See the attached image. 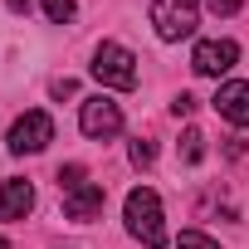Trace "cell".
Wrapping results in <instances>:
<instances>
[{
    "mask_svg": "<svg viewBox=\"0 0 249 249\" xmlns=\"http://www.w3.org/2000/svg\"><path fill=\"white\" fill-rule=\"evenodd\" d=\"M78 127H83V137L107 142V137L122 132V107H117L107 93H98V98H88V103L78 107Z\"/></svg>",
    "mask_w": 249,
    "mask_h": 249,
    "instance_id": "5b68a950",
    "label": "cell"
},
{
    "mask_svg": "<svg viewBox=\"0 0 249 249\" xmlns=\"http://www.w3.org/2000/svg\"><path fill=\"white\" fill-rule=\"evenodd\" d=\"M205 5H210V10H215V15H234V10H239V5H244V0H205Z\"/></svg>",
    "mask_w": 249,
    "mask_h": 249,
    "instance_id": "e0dca14e",
    "label": "cell"
},
{
    "mask_svg": "<svg viewBox=\"0 0 249 249\" xmlns=\"http://www.w3.org/2000/svg\"><path fill=\"white\" fill-rule=\"evenodd\" d=\"M210 103H215V112H220L225 122H234V127H249V83H244V78L220 83Z\"/></svg>",
    "mask_w": 249,
    "mask_h": 249,
    "instance_id": "ba28073f",
    "label": "cell"
},
{
    "mask_svg": "<svg viewBox=\"0 0 249 249\" xmlns=\"http://www.w3.org/2000/svg\"><path fill=\"white\" fill-rule=\"evenodd\" d=\"M122 215H127V230L132 239H142L147 249H166V225H161V200L152 186H137L127 196V205H122Z\"/></svg>",
    "mask_w": 249,
    "mask_h": 249,
    "instance_id": "6da1fadb",
    "label": "cell"
},
{
    "mask_svg": "<svg viewBox=\"0 0 249 249\" xmlns=\"http://www.w3.org/2000/svg\"><path fill=\"white\" fill-rule=\"evenodd\" d=\"M30 210H35V186L20 176H5L0 181V220H25Z\"/></svg>",
    "mask_w": 249,
    "mask_h": 249,
    "instance_id": "9c48e42d",
    "label": "cell"
},
{
    "mask_svg": "<svg viewBox=\"0 0 249 249\" xmlns=\"http://www.w3.org/2000/svg\"><path fill=\"white\" fill-rule=\"evenodd\" d=\"M152 25L166 44H181L200 25V0H152Z\"/></svg>",
    "mask_w": 249,
    "mask_h": 249,
    "instance_id": "3957f363",
    "label": "cell"
},
{
    "mask_svg": "<svg viewBox=\"0 0 249 249\" xmlns=\"http://www.w3.org/2000/svg\"><path fill=\"white\" fill-rule=\"evenodd\" d=\"M152 161H157V147H152L147 137H137V142H132V166H152Z\"/></svg>",
    "mask_w": 249,
    "mask_h": 249,
    "instance_id": "5bb4252c",
    "label": "cell"
},
{
    "mask_svg": "<svg viewBox=\"0 0 249 249\" xmlns=\"http://www.w3.org/2000/svg\"><path fill=\"white\" fill-rule=\"evenodd\" d=\"M196 107H200V98H191V93H176V98H171V112H176V117H191Z\"/></svg>",
    "mask_w": 249,
    "mask_h": 249,
    "instance_id": "9a60e30c",
    "label": "cell"
},
{
    "mask_svg": "<svg viewBox=\"0 0 249 249\" xmlns=\"http://www.w3.org/2000/svg\"><path fill=\"white\" fill-rule=\"evenodd\" d=\"M176 249H220L210 234H200V230H181V239H176Z\"/></svg>",
    "mask_w": 249,
    "mask_h": 249,
    "instance_id": "4fadbf2b",
    "label": "cell"
},
{
    "mask_svg": "<svg viewBox=\"0 0 249 249\" xmlns=\"http://www.w3.org/2000/svg\"><path fill=\"white\" fill-rule=\"evenodd\" d=\"M0 249H10V239H5V234H0Z\"/></svg>",
    "mask_w": 249,
    "mask_h": 249,
    "instance_id": "d6986e66",
    "label": "cell"
},
{
    "mask_svg": "<svg viewBox=\"0 0 249 249\" xmlns=\"http://www.w3.org/2000/svg\"><path fill=\"white\" fill-rule=\"evenodd\" d=\"M234 64H239V44H234V39H200L196 54H191V69H196L200 78H220V73H230Z\"/></svg>",
    "mask_w": 249,
    "mask_h": 249,
    "instance_id": "8992f818",
    "label": "cell"
},
{
    "mask_svg": "<svg viewBox=\"0 0 249 249\" xmlns=\"http://www.w3.org/2000/svg\"><path fill=\"white\" fill-rule=\"evenodd\" d=\"M5 5H10V10H15V15H25V10H30V5H35V0H5Z\"/></svg>",
    "mask_w": 249,
    "mask_h": 249,
    "instance_id": "ac0fdd59",
    "label": "cell"
},
{
    "mask_svg": "<svg viewBox=\"0 0 249 249\" xmlns=\"http://www.w3.org/2000/svg\"><path fill=\"white\" fill-rule=\"evenodd\" d=\"M83 181H88L83 166H59V196H64V191H78Z\"/></svg>",
    "mask_w": 249,
    "mask_h": 249,
    "instance_id": "7c38bea8",
    "label": "cell"
},
{
    "mask_svg": "<svg viewBox=\"0 0 249 249\" xmlns=\"http://www.w3.org/2000/svg\"><path fill=\"white\" fill-rule=\"evenodd\" d=\"M49 93H54V98H73V93H78V83H73V78H54V83H49Z\"/></svg>",
    "mask_w": 249,
    "mask_h": 249,
    "instance_id": "2e32d148",
    "label": "cell"
},
{
    "mask_svg": "<svg viewBox=\"0 0 249 249\" xmlns=\"http://www.w3.org/2000/svg\"><path fill=\"white\" fill-rule=\"evenodd\" d=\"M176 152H181V161H186V166H196V161L205 157V132H200V127H186V132H181V142H176Z\"/></svg>",
    "mask_w": 249,
    "mask_h": 249,
    "instance_id": "30bf717a",
    "label": "cell"
},
{
    "mask_svg": "<svg viewBox=\"0 0 249 249\" xmlns=\"http://www.w3.org/2000/svg\"><path fill=\"white\" fill-rule=\"evenodd\" d=\"M39 5H44V15H49L54 25H69V20L78 15V5H73V0H39Z\"/></svg>",
    "mask_w": 249,
    "mask_h": 249,
    "instance_id": "8fae6325",
    "label": "cell"
},
{
    "mask_svg": "<svg viewBox=\"0 0 249 249\" xmlns=\"http://www.w3.org/2000/svg\"><path fill=\"white\" fill-rule=\"evenodd\" d=\"M88 73H93L103 88L132 93V88H137V54H132L127 44H112V39H103V44L93 49V64H88Z\"/></svg>",
    "mask_w": 249,
    "mask_h": 249,
    "instance_id": "7a4b0ae2",
    "label": "cell"
},
{
    "mask_svg": "<svg viewBox=\"0 0 249 249\" xmlns=\"http://www.w3.org/2000/svg\"><path fill=\"white\" fill-rule=\"evenodd\" d=\"M103 205H107V191H103L98 181H83L78 191H64V215H69L73 225L98 220V215H103Z\"/></svg>",
    "mask_w": 249,
    "mask_h": 249,
    "instance_id": "52a82bcc",
    "label": "cell"
},
{
    "mask_svg": "<svg viewBox=\"0 0 249 249\" xmlns=\"http://www.w3.org/2000/svg\"><path fill=\"white\" fill-rule=\"evenodd\" d=\"M10 152L15 157H25V152H44L49 142H54V117L49 112H39V107H30V112H20L15 122H10Z\"/></svg>",
    "mask_w": 249,
    "mask_h": 249,
    "instance_id": "277c9868",
    "label": "cell"
}]
</instances>
